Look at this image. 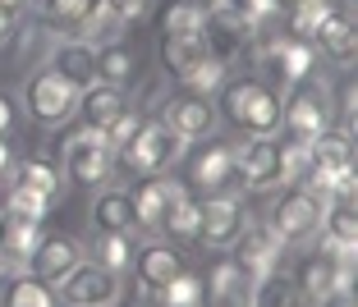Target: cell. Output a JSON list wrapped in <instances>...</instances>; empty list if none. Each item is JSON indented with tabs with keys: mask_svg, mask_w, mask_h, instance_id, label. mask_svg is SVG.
<instances>
[{
	"mask_svg": "<svg viewBox=\"0 0 358 307\" xmlns=\"http://www.w3.org/2000/svg\"><path fill=\"white\" fill-rule=\"evenodd\" d=\"M221 110L248 138H275L280 133V119H285V96L266 78H234V83H225Z\"/></svg>",
	"mask_w": 358,
	"mask_h": 307,
	"instance_id": "1",
	"label": "cell"
},
{
	"mask_svg": "<svg viewBox=\"0 0 358 307\" xmlns=\"http://www.w3.org/2000/svg\"><path fill=\"white\" fill-rule=\"evenodd\" d=\"M184 151H189V142L179 138L166 119H152V124L143 119L138 133L115 151V156H120V165H124L129 174H143V179H148V174H166Z\"/></svg>",
	"mask_w": 358,
	"mask_h": 307,
	"instance_id": "2",
	"label": "cell"
},
{
	"mask_svg": "<svg viewBox=\"0 0 358 307\" xmlns=\"http://www.w3.org/2000/svg\"><path fill=\"white\" fill-rule=\"evenodd\" d=\"M23 106H28V115L42 128H60L78 106V87L64 83L55 69H37V74L23 83Z\"/></svg>",
	"mask_w": 358,
	"mask_h": 307,
	"instance_id": "3",
	"label": "cell"
},
{
	"mask_svg": "<svg viewBox=\"0 0 358 307\" xmlns=\"http://www.w3.org/2000/svg\"><path fill=\"white\" fill-rule=\"evenodd\" d=\"M322 207H327V202H317L308 188H294V193H285V197L271 207L266 230L275 234V244H280V248H299V244H308V239L317 234V225H322Z\"/></svg>",
	"mask_w": 358,
	"mask_h": 307,
	"instance_id": "4",
	"label": "cell"
},
{
	"mask_svg": "<svg viewBox=\"0 0 358 307\" xmlns=\"http://www.w3.org/2000/svg\"><path fill=\"white\" fill-rule=\"evenodd\" d=\"M280 128L289 133V142H313L317 133L331 128V92L322 83H294V96L285 101Z\"/></svg>",
	"mask_w": 358,
	"mask_h": 307,
	"instance_id": "5",
	"label": "cell"
},
{
	"mask_svg": "<svg viewBox=\"0 0 358 307\" xmlns=\"http://www.w3.org/2000/svg\"><path fill=\"white\" fill-rule=\"evenodd\" d=\"M115 165V151L106 147V138L96 128H78L64 138V174L74 184H106Z\"/></svg>",
	"mask_w": 358,
	"mask_h": 307,
	"instance_id": "6",
	"label": "cell"
},
{
	"mask_svg": "<svg viewBox=\"0 0 358 307\" xmlns=\"http://www.w3.org/2000/svg\"><path fill=\"white\" fill-rule=\"evenodd\" d=\"M120 276L115 271H106L96 262H78L69 276L60 280V298L64 307H115L120 303Z\"/></svg>",
	"mask_w": 358,
	"mask_h": 307,
	"instance_id": "7",
	"label": "cell"
},
{
	"mask_svg": "<svg viewBox=\"0 0 358 307\" xmlns=\"http://www.w3.org/2000/svg\"><path fill=\"white\" fill-rule=\"evenodd\" d=\"M294 289L308 294L313 303H322V298H331V294H354V262H345V257H336V253H313V257L299 262Z\"/></svg>",
	"mask_w": 358,
	"mask_h": 307,
	"instance_id": "8",
	"label": "cell"
},
{
	"mask_svg": "<svg viewBox=\"0 0 358 307\" xmlns=\"http://www.w3.org/2000/svg\"><path fill=\"white\" fill-rule=\"evenodd\" d=\"M257 42H262V69H266V83H285L294 87L303 83L308 74H313V46L299 42V37H285V42H275V37H266V32H257Z\"/></svg>",
	"mask_w": 358,
	"mask_h": 307,
	"instance_id": "9",
	"label": "cell"
},
{
	"mask_svg": "<svg viewBox=\"0 0 358 307\" xmlns=\"http://www.w3.org/2000/svg\"><path fill=\"white\" fill-rule=\"evenodd\" d=\"M243 202L234 197H211L198 207V239L202 248H211V253H225V248H234V239L243 234Z\"/></svg>",
	"mask_w": 358,
	"mask_h": 307,
	"instance_id": "10",
	"label": "cell"
},
{
	"mask_svg": "<svg viewBox=\"0 0 358 307\" xmlns=\"http://www.w3.org/2000/svg\"><path fill=\"white\" fill-rule=\"evenodd\" d=\"M78 262H83L78 239H69V234H42L37 248L28 253V276H37L42 285H60Z\"/></svg>",
	"mask_w": 358,
	"mask_h": 307,
	"instance_id": "11",
	"label": "cell"
},
{
	"mask_svg": "<svg viewBox=\"0 0 358 307\" xmlns=\"http://www.w3.org/2000/svg\"><path fill=\"white\" fill-rule=\"evenodd\" d=\"M234 179H243L248 188L280 184V142L253 138V142H243V147H234Z\"/></svg>",
	"mask_w": 358,
	"mask_h": 307,
	"instance_id": "12",
	"label": "cell"
},
{
	"mask_svg": "<svg viewBox=\"0 0 358 307\" xmlns=\"http://www.w3.org/2000/svg\"><path fill=\"white\" fill-rule=\"evenodd\" d=\"M234 248H239V271L243 280H248V289L257 285L262 276H271L275 262H280V244H275V234L266 230V225H243V234L234 239Z\"/></svg>",
	"mask_w": 358,
	"mask_h": 307,
	"instance_id": "13",
	"label": "cell"
},
{
	"mask_svg": "<svg viewBox=\"0 0 358 307\" xmlns=\"http://www.w3.org/2000/svg\"><path fill=\"white\" fill-rule=\"evenodd\" d=\"M313 37H317V46H322V55H327L331 64H349V60H354L358 32H354V14H349V5H327Z\"/></svg>",
	"mask_w": 358,
	"mask_h": 307,
	"instance_id": "14",
	"label": "cell"
},
{
	"mask_svg": "<svg viewBox=\"0 0 358 307\" xmlns=\"http://www.w3.org/2000/svg\"><path fill=\"white\" fill-rule=\"evenodd\" d=\"M202 42H207V51L216 55L221 64H230L243 46L253 42V28H248L243 19H234L230 10L211 5V10H207V23H202Z\"/></svg>",
	"mask_w": 358,
	"mask_h": 307,
	"instance_id": "15",
	"label": "cell"
},
{
	"mask_svg": "<svg viewBox=\"0 0 358 307\" xmlns=\"http://www.w3.org/2000/svg\"><path fill=\"white\" fill-rule=\"evenodd\" d=\"M46 69L64 78V83H74L78 92L96 83V46H87L83 37H69V42H55L51 55H46Z\"/></svg>",
	"mask_w": 358,
	"mask_h": 307,
	"instance_id": "16",
	"label": "cell"
},
{
	"mask_svg": "<svg viewBox=\"0 0 358 307\" xmlns=\"http://www.w3.org/2000/svg\"><path fill=\"white\" fill-rule=\"evenodd\" d=\"M179 197H184V188H179L175 179L148 174V184H143V188L134 193V225H138V230H161L166 211L175 207Z\"/></svg>",
	"mask_w": 358,
	"mask_h": 307,
	"instance_id": "17",
	"label": "cell"
},
{
	"mask_svg": "<svg viewBox=\"0 0 358 307\" xmlns=\"http://www.w3.org/2000/svg\"><path fill=\"white\" fill-rule=\"evenodd\" d=\"M161 119H166L184 142H198L216 128V106H211L207 96H175V101H166V115Z\"/></svg>",
	"mask_w": 358,
	"mask_h": 307,
	"instance_id": "18",
	"label": "cell"
},
{
	"mask_svg": "<svg viewBox=\"0 0 358 307\" xmlns=\"http://www.w3.org/2000/svg\"><path fill=\"white\" fill-rule=\"evenodd\" d=\"M129 271H134V280H138V289H143V294H157V289L166 285L170 276H179L184 266H179V253L170 244H148V248H134Z\"/></svg>",
	"mask_w": 358,
	"mask_h": 307,
	"instance_id": "19",
	"label": "cell"
},
{
	"mask_svg": "<svg viewBox=\"0 0 358 307\" xmlns=\"http://www.w3.org/2000/svg\"><path fill=\"white\" fill-rule=\"evenodd\" d=\"M120 110H129V96H124V87L92 83V87H83V92H78V106H74V115H83V128H96V133H101V128L110 124V119H115Z\"/></svg>",
	"mask_w": 358,
	"mask_h": 307,
	"instance_id": "20",
	"label": "cell"
},
{
	"mask_svg": "<svg viewBox=\"0 0 358 307\" xmlns=\"http://www.w3.org/2000/svg\"><path fill=\"white\" fill-rule=\"evenodd\" d=\"M92 230L101 234H134V193L129 188H101L92 197Z\"/></svg>",
	"mask_w": 358,
	"mask_h": 307,
	"instance_id": "21",
	"label": "cell"
},
{
	"mask_svg": "<svg viewBox=\"0 0 358 307\" xmlns=\"http://www.w3.org/2000/svg\"><path fill=\"white\" fill-rule=\"evenodd\" d=\"M161 60H166V74L170 78L189 83L202 64L211 60V51H207V42H202V37H166V42H161Z\"/></svg>",
	"mask_w": 358,
	"mask_h": 307,
	"instance_id": "22",
	"label": "cell"
},
{
	"mask_svg": "<svg viewBox=\"0 0 358 307\" xmlns=\"http://www.w3.org/2000/svg\"><path fill=\"white\" fill-rule=\"evenodd\" d=\"M124 32H129V23L120 19L106 0H92L87 5V14L78 19V37H83L87 46H110V42H124Z\"/></svg>",
	"mask_w": 358,
	"mask_h": 307,
	"instance_id": "23",
	"label": "cell"
},
{
	"mask_svg": "<svg viewBox=\"0 0 358 307\" xmlns=\"http://www.w3.org/2000/svg\"><path fill=\"white\" fill-rule=\"evenodd\" d=\"M308 156H313V170H340V165H354V133L345 128H327L308 142Z\"/></svg>",
	"mask_w": 358,
	"mask_h": 307,
	"instance_id": "24",
	"label": "cell"
},
{
	"mask_svg": "<svg viewBox=\"0 0 358 307\" xmlns=\"http://www.w3.org/2000/svg\"><path fill=\"white\" fill-rule=\"evenodd\" d=\"M134 74H138V55L129 51L124 42L96 46V83L124 87V83H134Z\"/></svg>",
	"mask_w": 358,
	"mask_h": 307,
	"instance_id": "25",
	"label": "cell"
},
{
	"mask_svg": "<svg viewBox=\"0 0 358 307\" xmlns=\"http://www.w3.org/2000/svg\"><path fill=\"white\" fill-rule=\"evenodd\" d=\"M37 239H42L37 220H23V216H5V220H0V253L10 257V262H28Z\"/></svg>",
	"mask_w": 358,
	"mask_h": 307,
	"instance_id": "26",
	"label": "cell"
},
{
	"mask_svg": "<svg viewBox=\"0 0 358 307\" xmlns=\"http://www.w3.org/2000/svg\"><path fill=\"white\" fill-rule=\"evenodd\" d=\"M202 280L198 276H189V271H179V276H170L166 285L157 289V294H148L152 298V307H202Z\"/></svg>",
	"mask_w": 358,
	"mask_h": 307,
	"instance_id": "27",
	"label": "cell"
},
{
	"mask_svg": "<svg viewBox=\"0 0 358 307\" xmlns=\"http://www.w3.org/2000/svg\"><path fill=\"white\" fill-rule=\"evenodd\" d=\"M193 179H198L202 188H225V184H234V147H207L198 156V165H193Z\"/></svg>",
	"mask_w": 358,
	"mask_h": 307,
	"instance_id": "28",
	"label": "cell"
},
{
	"mask_svg": "<svg viewBox=\"0 0 358 307\" xmlns=\"http://www.w3.org/2000/svg\"><path fill=\"white\" fill-rule=\"evenodd\" d=\"M248 307H303V294L294 289V280L285 276H262L253 285V294H248Z\"/></svg>",
	"mask_w": 358,
	"mask_h": 307,
	"instance_id": "29",
	"label": "cell"
},
{
	"mask_svg": "<svg viewBox=\"0 0 358 307\" xmlns=\"http://www.w3.org/2000/svg\"><path fill=\"white\" fill-rule=\"evenodd\" d=\"M202 23H207V10H202L198 0H175L161 14V32L166 37H202Z\"/></svg>",
	"mask_w": 358,
	"mask_h": 307,
	"instance_id": "30",
	"label": "cell"
},
{
	"mask_svg": "<svg viewBox=\"0 0 358 307\" xmlns=\"http://www.w3.org/2000/svg\"><path fill=\"white\" fill-rule=\"evenodd\" d=\"M92 262L106 266V271H129V262H134V234H101L96 230V244H92Z\"/></svg>",
	"mask_w": 358,
	"mask_h": 307,
	"instance_id": "31",
	"label": "cell"
},
{
	"mask_svg": "<svg viewBox=\"0 0 358 307\" xmlns=\"http://www.w3.org/2000/svg\"><path fill=\"white\" fill-rule=\"evenodd\" d=\"M202 289L211 294V303H248V294H243V289H248V280H243V271L234 262H221Z\"/></svg>",
	"mask_w": 358,
	"mask_h": 307,
	"instance_id": "32",
	"label": "cell"
},
{
	"mask_svg": "<svg viewBox=\"0 0 358 307\" xmlns=\"http://www.w3.org/2000/svg\"><path fill=\"white\" fill-rule=\"evenodd\" d=\"M5 307H55V298L37 276H10V285H5Z\"/></svg>",
	"mask_w": 358,
	"mask_h": 307,
	"instance_id": "33",
	"label": "cell"
},
{
	"mask_svg": "<svg viewBox=\"0 0 358 307\" xmlns=\"http://www.w3.org/2000/svg\"><path fill=\"white\" fill-rule=\"evenodd\" d=\"M14 184H23V188H32V193H42V197H60V170L55 165H46V160H23L19 165V179Z\"/></svg>",
	"mask_w": 358,
	"mask_h": 307,
	"instance_id": "34",
	"label": "cell"
},
{
	"mask_svg": "<svg viewBox=\"0 0 358 307\" xmlns=\"http://www.w3.org/2000/svg\"><path fill=\"white\" fill-rule=\"evenodd\" d=\"M211 5H221V10H230L234 19H243L248 28H253V37L275 19V0H211Z\"/></svg>",
	"mask_w": 358,
	"mask_h": 307,
	"instance_id": "35",
	"label": "cell"
},
{
	"mask_svg": "<svg viewBox=\"0 0 358 307\" xmlns=\"http://www.w3.org/2000/svg\"><path fill=\"white\" fill-rule=\"evenodd\" d=\"M46 211H51V197H42V193L23 188V184H14L10 197H5V216H23V220H37V225H42Z\"/></svg>",
	"mask_w": 358,
	"mask_h": 307,
	"instance_id": "36",
	"label": "cell"
},
{
	"mask_svg": "<svg viewBox=\"0 0 358 307\" xmlns=\"http://www.w3.org/2000/svg\"><path fill=\"white\" fill-rule=\"evenodd\" d=\"M308 170H313L308 142H280V184H294V188H303Z\"/></svg>",
	"mask_w": 358,
	"mask_h": 307,
	"instance_id": "37",
	"label": "cell"
},
{
	"mask_svg": "<svg viewBox=\"0 0 358 307\" xmlns=\"http://www.w3.org/2000/svg\"><path fill=\"white\" fill-rule=\"evenodd\" d=\"M161 230H170V239H193V234H198V202L184 193V197H179L175 207L166 211Z\"/></svg>",
	"mask_w": 358,
	"mask_h": 307,
	"instance_id": "38",
	"label": "cell"
},
{
	"mask_svg": "<svg viewBox=\"0 0 358 307\" xmlns=\"http://www.w3.org/2000/svg\"><path fill=\"white\" fill-rule=\"evenodd\" d=\"M28 5L37 10V19H42V23H78L87 14L92 0H28Z\"/></svg>",
	"mask_w": 358,
	"mask_h": 307,
	"instance_id": "39",
	"label": "cell"
},
{
	"mask_svg": "<svg viewBox=\"0 0 358 307\" xmlns=\"http://www.w3.org/2000/svg\"><path fill=\"white\" fill-rule=\"evenodd\" d=\"M138 124H143V115H138V110H120V115L110 119L106 128H101L106 147H110V151H120V147H124V142H129V138L138 133Z\"/></svg>",
	"mask_w": 358,
	"mask_h": 307,
	"instance_id": "40",
	"label": "cell"
},
{
	"mask_svg": "<svg viewBox=\"0 0 358 307\" xmlns=\"http://www.w3.org/2000/svg\"><path fill=\"white\" fill-rule=\"evenodd\" d=\"M221 83H225V64L216 60V55H211V60L202 64V69H198V74H193V78H189V83H184V87H189L193 96H211V92H216V87H221Z\"/></svg>",
	"mask_w": 358,
	"mask_h": 307,
	"instance_id": "41",
	"label": "cell"
},
{
	"mask_svg": "<svg viewBox=\"0 0 358 307\" xmlns=\"http://www.w3.org/2000/svg\"><path fill=\"white\" fill-rule=\"evenodd\" d=\"M322 10H327V5H299V10H289V14H294V19H289V28H294L299 42H308V37L317 32V23H322Z\"/></svg>",
	"mask_w": 358,
	"mask_h": 307,
	"instance_id": "42",
	"label": "cell"
},
{
	"mask_svg": "<svg viewBox=\"0 0 358 307\" xmlns=\"http://www.w3.org/2000/svg\"><path fill=\"white\" fill-rule=\"evenodd\" d=\"M106 5H110V10H115L124 23H138L143 14L152 10V0H106Z\"/></svg>",
	"mask_w": 358,
	"mask_h": 307,
	"instance_id": "43",
	"label": "cell"
},
{
	"mask_svg": "<svg viewBox=\"0 0 358 307\" xmlns=\"http://www.w3.org/2000/svg\"><path fill=\"white\" fill-rule=\"evenodd\" d=\"M10 124H14V106L0 96V138H5V128H10Z\"/></svg>",
	"mask_w": 358,
	"mask_h": 307,
	"instance_id": "44",
	"label": "cell"
},
{
	"mask_svg": "<svg viewBox=\"0 0 358 307\" xmlns=\"http://www.w3.org/2000/svg\"><path fill=\"white\" fill-rule=\"evenodd\" d=\"M10 37H14V14L0 10V42H10Z\"/></svg>",
	"mask_w": 358,
	"mask_h": 307,
	"instance_id": "45",
	"label": "cell"
},
{
	"mask_svg": "<svg viewBox=\"0 0 358 307\" xmlns=\"http://www.w3.org/2000/svg\"><path fill=\"white\" fill-rule=\"evenodd\" d=\"M322 307H354V294H331L322 298Z\"/></svg>",
	"mask_w": 358,
	"mask_h": 307,
	"instance_id": "46",
	"label": "cell"
},
{
	"mask_svg": "<svg viewBox=\"0 0 358 307\" xmlns=\"http://www.w3.org/2000/svg\"><path fill=\"white\" fill-rule=\"evenodd\" d=\"M10 170H14V156H10V147L0 142V174H10Z\"/></svg>",
	"mask_w": 358,
	"mask_h": 307,
	"instance_id": "47",
	"label": "cell"
},
{
	"mask_svg": "<svg viewBox=\"0 0 358 307\" xmlns=\"http://www.w3.org/2000/svg\"><path fill=\"white\" fill-rule=\"evenodd\" d=\"M299 5H317V0H275V10H299Z\"/></svg>",
	"mask_w": 358,
	"mask_h": 307,
	"instance_id": "48",
	"label": "cell"
},
{
	"mask_svg": "<svg viewBox=\"0 0 358 307\" xmlns=\"http://www.w3.org/2000/svg\"><path fill=\"white\" fill-rule=\"evenodd\" d=\"M19 5H28V0H0V10H10V14L19 10Z\"/></svg>",
	"mask_w": 358,
	"mask_h": 307,
	"instance_id": "49",
	"label": "cell"
},
{
	"mask_svg": "<svg viewBox=\"0 0 358 307\" xmlns=\"http://www.w3.org/2000/svg\"><path fill=\"white\" fill-rule=\"evenodd\" d=\"M211 307H248V303H211Z\"/></svg>",
	"mask_w": 358,
	"mask_h": 307,
	"instance_id": "50",
	"label": "cell"
},
{
	"mask_svg": "<svg viewBox=\"0 0 358 307\" xmlns=\"http://www.w3.org/2000/svg\"><path fill=\"white\" fill-rule=\"evenodd\" d=\"M198 5H202V0H198Z\"/></svg>",
	"mask_w": 358,
	"mask_h": 307,
	"instance_id": "51",
	"label": "cell"
}]
</instances>
